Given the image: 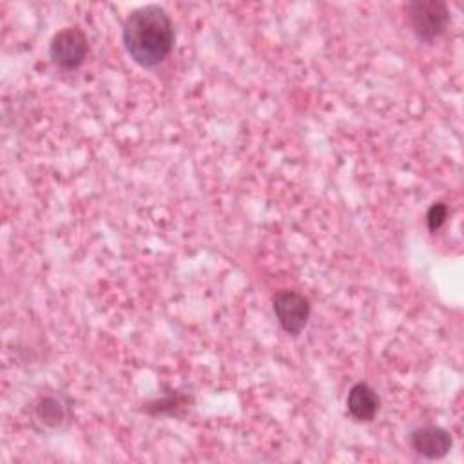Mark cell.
<instances>
[{
    "label": "cell",
    "instance_id": "obj_1",
    "mask_svg": "<svg viewBox=\"0 0 464 464\" xmlns=\"http://www.w3.org/2000/svg\"><path fill=\"white\" fill-rule=\"evenodd\" d=\"M121 38L129 56L141 67L160 65L172 51L174 25L169 13L149 4L134 9L123 22Z\"/></svg>",
    "mask_w": 464,
    "mask_h": 464
},
{
    "label": "cell",
    "instance_id": "obj_7",
    "mask_svg": "<svg viewBox=\"0 0 464 464\" xmlns=\"http://www.w3.org/2000/svg\"><path fill=\"white\" fill-rule=\"evenodd\" d=\"M34 420L42 428H60L69 419V408L60 395H42L33 408Z\"/></svg>",
    "mask_w": 464,
    "mask_h": 464
},
{
    "label": "cell",
    "instance_id": "obj_5",
    "mask_svg": "<svg viewBox=\"0 0 464 464\" xmlns=\"http://www.w3.org/2000/svg\"><path fill=\"white\" fill-rule=\"evenodd\" d=\"M410 440H411V448L419 455L431 459V460L446 457L453 444L450 431L440 426H433V424L420 426V428L413 430Z\"/></svg>",
    "mask_w": 464,
    "mask_h": 464
},
{
    "label": "cell",
    "instance_id": "obj_3",
    "mask_svg": "<svg viewBox=\"0 0 464 464\" xmlns=\"http://www.w3.org/2000/svg\"><path fill=\"white\" fill-rule=\"evenodd\" d=\"M87 34L78 25L60 29L49 44V54L53 62L67 71L80 67L87 56Z\"/></svg>",
    "mask_w": 464,
    "mask_h": 464
},
{
    "label": "cell",
    "instance_id": "obj_4",
    "mask_svg": "<svg viewBox=\"0 0 464 464\" xmlns=\"http://www.w3.org/2000/svg\"><path fill=\"white\" fill-rule=\"evenodd\" d=\"M274 314L281 328L290 335H299L310 319V301L295 290H281L272 297Z\"/></svg>",
    "mask_w": 464,
    "mask_h": 464
},
{
    "label": "cell",
    "instance_id": "obj_2",
    "mask_svg": "<svg viewBox=\"0 0 464 464\" xmlns=\"http://www.w3.org/2000/svg\"><path fill=\"white\" fill-rule=\"evenodd\" d=\"M408 22L420 42H433L444 33L450 22V11L440 0H415L406 4Z\"/></svg>",
    "mask_w": 464,
    "mask_h": 464
},
{
    "label": "cell",
    "instance_id": "obj_6",
    "mask_svg": "<svg viewBox=\"0 0 464 464\" xmlns=\"http://www.w3.org/2000/svg\"><path fill=\"white\" fill-rule=\"evenodd\" d=\"M346 406H348L350 415L355 420L366 422V420H372L375 417V413L379 411L381 399L372 386H368L366 382H357L348 392Z\"/></svg>",
    "mask_w": 464,
    "mask_h": 464
},
{
    "label": "cell",
    "instance_id": "obj_8",
    "mask_svg": "<svg viewBox=\"0 0 464 464\" xmlns=\"http://www.w3.org/2000/svg\"><path fill=\"white\" fill-rule=\"evenodd\" d=\"M446 218H448V207H446L444 203H440V201H439V203H433V205L428 208V214H426L428 228H430L431 232L439 230V228L444 225Z\"/></svg>",
    "mask_w": 464,
    "mask_h": 464
}]
</instances>
